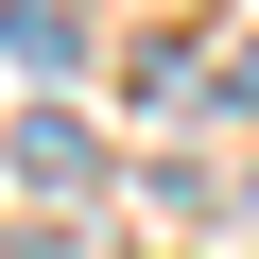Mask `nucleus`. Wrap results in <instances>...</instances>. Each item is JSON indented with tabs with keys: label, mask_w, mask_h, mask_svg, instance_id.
I'll list each match as a JSON object with an SVG mask.
<instances>
[{
	"label": "nucleus",
	"mask_w": 259,
	"mask_h": 259,
	"mask_svg": "<svg viewBox=\"0 0 259 259\" xmlns=\"http://www.w3.org/2000/svg\"><path fill=\"white\" fill-rule=\"evenodd\" d=\"M87 35H69V0H0V69H18V87H52Z\"/></svg>",
	"instance_id": "nucleus-1"
},
{
	"label": "nucleus",
	"mask_w": 259,
	"mask_h": 259,
	"mask_svg": "<svg viewBox=\"0 0 259 259\" xmlns=\"http://www.w3.org/2000/svg\"><path fill=\"white\" fill-rule=\"evenodd\" d=\"M225 104H259V35H225Z\"/></svg>",
	"instance_id": "nucleus-3"
},
{
	"label": "nucleus",
	"mask_w": 259,
	"mask_h": 259,
	"mask_svg": "<svg viewBox=\"0 0 259 259\" xmlns=\"http://www.w3.org/2000/svg\"><path fill=\"white\" fill-rule=\"evenodd\" d=\"M18 173L69 207V190H87V121H52V104H35V121H18Z\"/></svg>",
	"instance_id": "nucleus-2"
}]
</instances>
